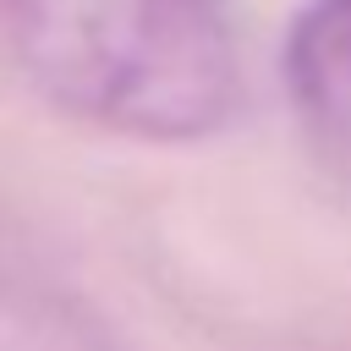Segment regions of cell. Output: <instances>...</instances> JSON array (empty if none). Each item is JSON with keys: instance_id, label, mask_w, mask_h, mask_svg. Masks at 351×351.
<instances>
[{"instance_id": "2", "label": "cell", "mask_w": 351, "mask_h": 351, "mask_svg": "<svg viewBox=\"0 0 351 351\" xmlns=\"http://www.w3.org/2000/svg\"><path fill=\"white\" fill-rule=\"evenodd\" d=\"M285 82L313 137L351 165V0H307L296 11Z\"/></svg>"}, {"instance_id": "1", "label": "cell", "mask_w": 351, "mask_h": 351, "mask_svg": "<svg viewBox=\"0 0 351 351\" xmlns=\"http://www.w3.org/2000/svg\"><path fill=\"white\" fill-rule=\"evenodd\" d=\"M0 44L55 110L137 143L214 137L241 99L225 0H0Z\"/></svg>"}]
</instances>
